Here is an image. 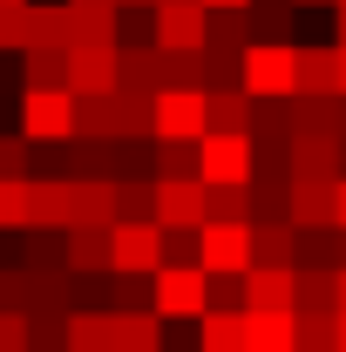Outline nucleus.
<instances>
[{"label":"nucleus","mask_w":346,"mask_h":352,"mask_svg":"<svg viewBox=\"0 0 346 352\" xmlns=\"http://www.w3.org/2000/svg\"><path fill=\"white\" fill-rule=\"evenodd\" d=\"M21 135L28 142H68V135H82V95L75 88H21Z\"/></svg>","instance_id":"f257e3e1"},{"label":"nucleus","mask_w":346,"mask_h":352,"mask_svg":"<svg viewBox=\"0 0 346 352\" xmlns=\"http://www.w3.org/2000/svg\"><path fill=\"white\" fill-rule=\"evenodd\" d=\"M245 95H258V102L299 95V41H252L245 47Z\"/></svg>","instance_id":"f03ea898"},{"label":"nucleus","mask_w":346,"mask_h":352,"mask_svg":"<svg viewBox=\"0 0 346 352\" xmlns=\"http://www.w3.org/2000/svg\"><path fill=\"white\" fill-rule=\"evenodd\" d=\"M150 305L163 318H204L211 311V271L204 264H163L150 278Z\"/></svg>","instance_id":"7ed1b4c3"},{"label":"nucleus","mask_w":346,"mask_h":352,"mask_svg":"<svg viewBox=\"0 0 346 352\" xmlns=\"http://www.w3.org/2000/svg\"><path fill=\"white\" fill-rule=\"evenodd\" d=\"M156 135H163V142H197V135H211V95H204V88H163V95H156Z\"/></svg>","instance_id":"20e7f679"},{"label":"nucleus","mask_w":346,"mask_h":352,"mask_svg":"<svg viewBox=\"0 0 346 352\" xmlns=\"http://www.w3.org/2000/svg\"><path fill=\"white\" fill-rule=\"evenodd\" d=\"M156 47H170V54L211 47V7L204 0H163L156 7Z\"/></svg>","instance_id":"39448f33"},{"label":"nucleus","mask_w":346,"mask_h":352,"mask_svg":"<svg viewBox=\"0 0 346 352\" xmlns=\"http://www.w3.org/2000/svg\"><path fill=\"white\" fill-rule=\"evenodd\" d=\"M252 170H258L252 135H224V129L204 135V183H252Z\"/></svg>","instance_id":"423d86ee"},{"label":"nucleus","mask_w":346,"mask_h":352,"mask_svg":"<svg viewBox=\"0 0 346 352\" xmlns=\"http://www.w3.org/2000/svg\"><path fill=\"white\" fill-rule=\"evenodd\" d=\"M68 88L75 95H116L123 88V47H68Z\"/></svg>","instance_id":"0eeeda50"},{"label":"nucleus","mask_w":346,"mask_h":352,"mask_svg":"<svg viewBox=\"0 0 346 352\" xmlns=\"http://www.w3.org/2000/svg\"><path fill=\"white\" fill-rule=\"evenodd\" d=\"M156 223L163 230H204L211 223V183H156Z\"/></svg>","instance_id":"6e6552de"},{"label":"nucleus","mask_w":346,"mask_h":352,"mask_svg":"<svg viewBox=\"0 0 346 352\" xmlns=\"http://www.w3.org/2000/svg\"><path fill=\"white\" fill-rule=\"evenodd\" d=\"M204 271L245 278L252 271V223H204Z\"/></svg>","instance_id":"1a4fd4ad"},{"label":"nucleus","mask_w":346,"mask_h":352,"mask_svg":"<svg viewBox=\"0 0 346 352\" xmlns=\"http://www.w3.org/2000/svg\"><path fill=\"white\" fill-rule=\"evenodd\" d=\"M346 142L340 135H292V183H340Z\"/></svg>","instance_id":"9d476101"},{"label":"nucleus","mask_w":346,"mask_h":352,"mask_svg":"<svg viewBox=\"0 0 346 352\" xmlns=\"http://www.w3.org/2000/svg\"><path fill=\"white\" fill-rule=\"evenodd\" d=\"M116 271L156 278L163 271V223H116Z\"/></svg>","instance_id":"9b49d317"},{"label":"nucleus","mask_w":346,"mask_h":352,"mask_svg":"<svg viewBox=\"0 0 346 352\" xmlns=\"http://www.w3.org/2000/svg\"><path fill=\"white\" fill-rule=\"evenodd\" d=\"M245 311H299V271L252 264L245 271Z\"/></svg>","instance_id":"f8f14e48"},{"label":"nucleus","mask_w":346,"mask_h":352,"mask_svg":"<svg viewBox=\"0 0 346 352\" xmlns=\"http://www.w3.org/2000/svg\"><path fill=\"white\" fill-rule=\"evenodd\" d=\"M68 237V271L75 278H102V271H116V230H102V223H75V230H61Z\"/></svg>","instance_id":"ddd939ff"},{"label":"nucleus","mask_w":346,"mask_h":352,"mask_svg":"<svg viewBox=\"0 0 346 352\" xmlns=\"http://www.w3.org/2000/svg\"><path fill=\"white\" fill-rule=\"evenodd\" d=\"M34 183V230H75V183L68 176H28Z\"/></svg>","instance_id":"4468645a"},{"label":"nucleus","mask_w":346,"mask_h":352,"mask_svg":"<svg viewBox=\"0 0 346 352\" xmlns=\"http://www.w3.org/2000/svg\"><path fill=\"white\" fill-rule=\"evenodd\" d=\"M245 352H299V311H245Z\"/></svg>","instance_id":"2eb2a0df"},{"label":"nucleus","mask_w":346,"mask_h":352,"mask_svg":"<svg viewBox=\"0 0 346 352\" xmlns=\"http://www.w3.org/2000/svg\"><path fill=\"white\" fill-rule=\"evenodd\" d=\"M333 190H340V183H292L285 223H292V230H326V223H333Z\"/></svg>","instance_id":"dca6fc26"},{"label":"nucleus","mask_w":346,"mask_h":352,"mask_svg":"<svg viewBox=\"0 0 346 352\" xmlns=\"http://www.w3.org/2000/svg\"><path fill=\"white\" fill-rule=\"evenodd\" d=\"M299 95H346L340 88V41L299 47Z\"/></svg>","instance_id":"f3484780"},{"label":"nucleus","mask_w":346,"mask_h":352,"mask_svg":"<svg viewBox=\"0 0 346 352\" xmlns=\"http://www.w3.org/2000/svg\"><path fill=\"white\" fill-rule=\"evenodd\" d=\"M75 223H102V230L123 223V210H116V176H88V183H75Z\"/></svg>","instance_id":"a211bd4d"},{"label":"nucleus","mask_w":346,"mask_h":352,"mask_svg":"<svg viewBox=\"0 0 346 352\" xmlns=\"http://www.w3.org/2000/svg\"><path fill=\"white\" fill-rule=\"evenodd\" d=\"M252 264H285L299 271V230L278 217V223H252Z\"/></svg>","instance_id":"6ab92c4d"},{"label":"nucleus","mask_w":346,"mask_h":352,"mask_svg":"<svg viewBox=\"0 0 346 352\" xmlns=\"http://www.w3.org/2000/svg\"><path fill=\"white\" fill-rule=\"evenodd\" d=\"M299 271H346V230H299Z\"/></svg>","instance_id":"aec40b11"},{"label":"nucleus","mask_w":346,"mask_h":352,"mask_svg":"<svg viewBox=\"0 0 346 352\" xmlns=\"http://www.w3.org/2000/svg\"><path fill=\"white\" fill-rule=\"evenodd\" d=\"M156 176L163 183H204V135L197 142H163L156 135Z\"/></svg>","instance_id":"412c9836"},{"label":"nucleus","mask_w":346,"mask_h":352,"mask_svg":"<svg viewBox=\"0 0 346 352\" xmlns=\"http://www.w3.org/2000/svg\"><path fill=\"white\" fill-rule=\"evenodd\" d=\"M34 47H75V0H34Z\"/></svg>","instance_id":"4be33fe9"},{"label":"nucleus","mask_w":346,"mask_h":352,"mask_svg":"<svg viewBox=\"0 0 346 352\" xmlns=\"http://www.w3.org/2000/svg\"><path fill=\"white\" fill-rule=\"evenodd\" d=\"M197 346L204 352H245V311H204L197 318Z\"/></svg>","instance_id":"5701e85b"},{"label":"nucleus","mask_w":346,"mask_h":352,"mask_svg":"<svg viewBox=\"0 0 346 352\" xmlns=\"http://www.w3.org/2000/svg\"><path fill=\"white\" fill-rule=\"evenodd\" d=\"M252 135H258V142H292V135H299L292 95H285V102H258V95H252Z\"/></svg>","instance_id":"b1692460"},{"label":"nucleus","mask_w":346,"mask_h":352,"mask_svg":"<svg viewBox=\"0 0 346 352\" xmlns=\"http://www.w3.org/2000/svg\"><path fill=\"white\" fill-rule=\"evenodd\" d=\"M0 230H34V183L0 176Z\"/></svg>","instance_id":"393cba45"},{"label":"nucleus","mask_w":346,"mask_h":352,"mask_svg":"<svg viewBox=\"0 0 346 352\" xmlns=\"http://www.w3.org/2000/svg\"><path fill=\"white\" fill-rule=\"evenodd\" d=\"M211 47L245 54L252 47V7H211Z\"/></svg>","instance_id":"a878e982"},{"label":"nucleus","mask_w":346,"mask_h":352,"mask_svg":"<svg viewBox=\"0 0 346 352\" xmlns=\"http://www.w3.org/2000/svg\"><path fill=\"white\" fill-rule=\"evenodd\" d=\"M21 75H28V88H68V47H28Z\"/></svg>","instance_id":"bb28decb"},{"label":"nucleus","mask_w":346,"mask_h":352,"mask_svg":"<svg viewBox=\"0 0 346 352\" xmlns=\"http://www.w3.org/2000/svg\"><path fill=\"white\" fill-rule=\"evenodd\" d=\"M299 0H252V41H292Z\"/></svg>","instance_id":"cd10ccee"},{"label":"nucleus","mask_w":346,"mask_h":352,"mask_svg":"<svg viewBox=\"0 0 346 352\" xmlns=\"http://www.w3.org/2000/svg\"><path fill=\"white\" fill-rule=\"evenodd\" d=\"M116 210H123V223H156V176L116 183Z\"/></svg>","instance_id":"c85d7f7f"},{"label":"nucleus","mask_w":346,"mask_h":352,"mask_svg":"<svg viewBox=\"0 0 346 352\" xmlns=\"http://www.w3.org/2000/svg\"><path fill=\"white\" fill-rule=\"evenodd\" d=\"M34 47V0L0 7V54H28Z\"/></svg>","instance_id":"c756f323"},{"label":"nucleus","mask_w":346,"mask_h":352,"mask_svg":"<svg viewBox=\"0 0 346 352\" xmlns=\"http://www.w3.org/2000/svg\"><path fill=\"white\" fill-rule=\"evenodd\" d=\"M211 129H224V135H252V95H245V88L211 95Z\"/></svg>","instance_id":"7c9ffc66"},{"label":"nucleus","mask_w":346,"mask_h":352,"mask_svg":"<svg viewBox=\"0 0 346 352\" xmlns=\"http://www.w3.org/2000/svg\"><path fill=\"white\" fill-rule=\"evenodd\" d=\"M82 135L116 142V135H123V102H116V95H82Z\"/></svg>","instance_id":"2f4dec72"},{"label":"nucleus","mask_w":346,"mask_h":352,"mask_svg":"<svg viewBox=\"0 0 346 352\" xmlns=\"http://www.w3.org/2000/svg\"><path fill=\"white\" fill-rule=\"evenodd\" d=\"M68 318L75 311H28V346L34 352H68Z\"/></svg>","instance_id":"473e14b6"},{"label":"nucleus","mask_w":346,"mask_h":352,"mask_svg":"<svg viewBox=\"0 0 346 352\" xmlns=\"http://www.w3.org/2000/svg\"><path fill=\"white\" fill-rule=\"evenodd\" d=\"M211 223H252V183H211Z\"/></svg>","instance_id":"72a5a7b5"},{"label":"nucleus","mask_w":346,"mask_h":352,"mask_svg":"<svg viewBox=\"0 0 346 352\" xmlns=\"http://www.w3.org/2000/svg\"><path fill=\"white\" fill-rule=\"evenodd\" d=\"M299 311H340V271H299Z\"/></svg>","instance_id":"f704fd0d"},{"label":"nucleus","mask_w":346,"mask_h":352,"mask_svg":"<svg viewBox=\"0 0 346 352\" xmlns=\"http://www.w3.org/2000/svg\"><path fill=\"white\" fill-rule=\"evenodd\" d=\"M224 88H245V54L204 47V95H224Z\"/></svg>","instance_id":"c9c22d12"},{"label":"nucleus","mask_w":346,"mask_h":352,"mask_svg":"<svg viewBox=\"0 0 346 352\" xmlns=\"http://www.w3.org/2000/svg\"><path fill=\"white\" fill-rule=\"evenodd\" d=\"M163 264H204V230H163Z\"/></svg>","instance_id":"e433bc0d"},{"label":"nucleus","mask_w":346,"mask_h":352,"mask_svg":"<svg viewBox=\"0 0 346 352\" xmlns=\"http://www.w3.org/2000/svg\"><path fill=\"white\" fill-rule=\"evenodd\" d=\"M109 311H150V305H143V278L109 271Z\"/></svg>","instance_id":"4c0bfd02"},{"label":"nucleus","mask_w":346,"mask_h":352,"mask_svg":"<svg viewBox=\"0 0 346 352\" xmlns=\"http://www.w3.org/2000/svg\"><path fill=\"white\" fill-rule=\"evenodd\" d=\"M34 170V142L28 135H0V176H28Z\"/></svg>","instance_id":"58836bf2"},{"label":"nucleus","mask_w":346,"mask_h":352,"mask_svg":"<svg viewBox=\"0 0 346 352\" xmlns=\"http://www.w3.org/2000/svg\"><path fill=\"white\" fill-rule=\"evenodd\" d=\"M0 352H34L28 346V311H0Z\"/></svg>","instance_id":"ea45409f"},{"label":"nucleus","mask_w":346,"mask_h":352,"mask_svg":"<svg viewBox=\"0 0 346 352\" xmlns=\"http://www.w3.org/2000/svg\"><path fill=\"white\" fill-rule=\"evenodd\" d=\"M0 311H28V271H0Z\"/></svg>","instance_id":"a19ab883"},{"label":"nucleus","mask_w":346,"mask_h":352,"mask_svg":"<svg viewBox=\"0 0 346 352\" xmlns=\"http://www.w3.org/2000/svg\"><path fill=\"white\" fill-rule=\"evenodd\" d=\"M333 223L346 230V176H340V190H333Z\"/></svg>","instance_id":"79ce46f5"},{"label":"nucleus","mask_w":346,"mask_h":352,"mask_svg":"<svg viewBox=\"0 0 346 352\" xmlns=\"http://www.w3.org/2000/svg\"><path fill=\"white\" fill-rule=\"evenodd\" d=\"M333 41L346 47V7H333Z\"/></svg>","instance_id":"37998d69"},{"label":"nucleus","mask_w":346,"mask_h":352,"mask_svg":"<svg viewBox=\"0 0 346 352\" xmlns=\"http://www.w3.org/2000/svg\"><path fill=\"white\" fill-rule=\"evenodd\" d=\"M75 7H123V0H75Z\"/></svg>","instance_id":"c03bdc74"},{"label":"nucleus","mask_w":346,"mask_h":352,"mask_svg":"<svg viewBox=\"0 0 346 352\" xmlns=\"http://www.w3.org/2000/svg\"><path fill=\"white\" fill-rule=\"evenodd\" d=\"M204 7H252V0H204Z\"/></svg>","instance_id":"a18cd8bd"},{"label":"nucleus","mask_w":346,"mask_h":352,"mask_svg":"<svg viewBox=\"0 0 346 352\" xmlns=\"http://www.w3.org/2000/svg\"><path fill=\"white\" fill-rule=\"evenodd\" d=\"M299 7H340V0H299Z\"/></svg>","instance_id":"49530a36"},{"label":"nucleus","mask_w":346,"mask_h":352,"mask_svg":"<svg viewBox=\"0 0 346 352\" xmlns=\"http://www.w3.org/2000/svg\"><path fill=\"white\" fill-rule=\"evenodd\" d=\"M340 311H346V271H340Z\"/></svg>","instance_id":"de8ad7c7"},{"label":"nucleus","mask_w":346,"mask_h":352,"mask_svg":"<svg viewBox=\"0 0 346 352\" xmlns=\"http://www.w3.org/2000/svg\"><path fill=\"white\" fill-rule=\"evenodd\" d=\"M340 352H346V311H340Z\"/></svg>","instance_id":"09e8293b"},{"label":"nucleus","mask_w":346,"mask_h":352,"mask_svg":"<svg viewBox=\"0 0 346 352\" xmlns=\"http://www.w3.org/2000/svg\"><path fill=\"white\" fill-rule=\"evenodd\" d=\"M340 88H346V47H340Z\"/></svg>","instance_id":"8fccbe9b"},{"label":"nucleus","mask_w":346,"mask_h":352,"mask_svg":"<svg viewBox=\"0 0 346 352\" xmlns=\"http://www.w3.org/2000/svg\"><path fill=\"white\" fill-rule=\"evenodd\" d=\"M0 7H14V0H0Z\"/></svg>","instance_id":"3c124183"},{"label":"nucleus","mask_w":346,"mask_h":352,"mask_svg":"<svg viewBox=\"0 0 346 352\" xmlns=\"http://www.w3.org/2000/svg\"><path fill=\"white\" fill-rule=\"evenodd\" d=\"M340 7H346V0H340Z\"/></svg>","instance_id":"603ef678"}]
</instances>
